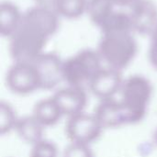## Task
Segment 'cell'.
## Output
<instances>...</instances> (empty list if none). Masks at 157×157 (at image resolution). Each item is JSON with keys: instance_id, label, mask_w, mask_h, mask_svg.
<instances>
[{"instance_id": "9c48e42d", "label": "cell", "mask_w": 157, "mask_h": 157, "mask_svg": "<svg viewBox=\"0 0 157 157\" xmlns=\"http://www.w3.org/2000/svg\"><path fill=\"white\" fill-rule=\"evenodd\" d=\"M52 98L63 115L68 118L85 112L87 104V96L85 88L78 86H67L60 88L54 93Z\"/></svg>"}, {"instance_id": "4fadbf2b", "label": "cell", "mask_w": 157, "mask_h": 157, "mask_svg": "<svg viewBox=\"0 0 157 157\" xmlns=\"http://www.w3.org/2000/svg\"><path fill=\"white\" fill-rule=\"evenodd\" d=\"M24 12L10 1H3L0 4V34L10 38L21 26Z\"/></svg>"}, {"instance_id": "ac0fdd59", "label": "cell", "mask_w": 157, "mask_h": 157, "mask_svg": "<svg viewBox=\"0 0 157 157\" xmlns=\"http://www.w3.org/2000/svg\"><path fill=\"white\" fill-rule=\"evenodd\" d=\"M88 0H57L54 10L60 17L75 19L86 14Z\"/></svg>"}, {"instance_id": "30bf717a", "label": "cell", "mask_w": 157, "mask_h": 157, "mask_svg": "<svg viewBox=\"0 0 157 157\" xmlns=\"http://www.w3.org/2000/svg\"><path fill=\"white\" fill-rule=\"evenodd\" d=\"M94 115L103 129L119 128L131 124L125 109L115 98L100 100Z\"/></svg>"}, {"instance_id": "8fae6325", "label": "cell", "mask_w": 157, "mask_h": 157, "mask_svg": "<svg viewBox=\"0 0 157 157\" xmlns=\"http://www.w3.org/2000/svg\"><path fill=\"white\" fill-rule=\"evenodd\" d=\"M133 32L150 35L157 25V6L153 0H140L129 12Z\"/></svg>"}, {"instance_id": "ba28073f", "label": "cell", "mask_w": 157, "mask_h": 157, "mask_svg": "<svg viewBox=\"0 0 157 157\" xmlns=\"http://www.w3.org/2000/svg\"><path fill=\"white\" fill-rule=\"evenodd\" d=\"M32 63L39 73L41 89H52L63 81V61L57 54L44 52Z\"/></svg>"}, {"instance_id": "52a82bcc", "label": "cell", "mask_w": 157, "mask_h": 157, "mask_svg": "<svg viewBox=\"0 0 157 157\" xmlns=\"http://www.w3.org/2000/svg\"><path fill=\"white\" fill-rule=\"evenodd\" d=\"M123 81L121 71L106 66L97 73L88 87L94 96L104 100L119 95Z\"/></svg>"}, {"instance_id": "603a6c76", "label": "cell", "mask_w": 157, "mask_h": 157, "mask_svg": "<svg viewBox=\"0 0 157 157\" xmlns=\"http://www.w3.org/2000/svg\"><path fill=\"white\" fill-rule=\"evenodd\" d=\"M116 6H121V7H132L134 6L136 3H138L140 0H113Z\"/></svg>"}, {"instance_id": "7a4b0ae2", "label": "cell", "mask_w": 157, "mask_h": 157, "mask_svg": "<svg viewBox=\"0 0 157 157\" xmlns=\"http://www.w3.org/2000/svg\"><path fill=\"white\" fill-rule=\"evenodd\" d=\"M49 39L41 29L23 20L19 29L9 38L10 56L14 62L32 63L44 52Z\"/></svg>"}, {"instance_id": "2e32d148", "label": "cell", "mask_w": 157, "mask_h": 157, "mask_svg": "<svg viewBox=\"0 0 157 157\" xmlns=\"http://www.w3.org/2000/svg\"><path fill=\"white\" fill-rule=\"evenodd\" d=\"M102 35L132 33V23L129 13L115 10L99 27Z\"/></svg>"}, {"instance_id": "44dd1931", "label": "cell", "mask_w": 157, "mask_h": 157, "mask_svg": "<svg viewBox=\"0 0 157 157\" xmlns=\"http://www.w3.org/2000/svg\"><path fill=\"white\" fill-rule=\"evenodd\" d=\"M63 157H94V154L88 144L70 143L64 148Z\"/></svg>"}, {"instance_id": "3957f363", "label": "cell", "mask_w": 157, "mask_h": 157, "mask_svg": "<svg viewBox=\"0 0 157 157\" xmlns=\"http://www.w3.org/2000/svg\"><path fill=\"white\" fill-rule=\"evenodd\" d=\"M98 52L108 67L122 71L134 60L138 44L132 33L102 35Z\"/></svg>"}, {"instance_id": "ffe728a7", "label": "cell", "mask_w": 157, "mask_h": 157, "mask_svg": "<svg viewBox=\"0 0 157 157\" xmlns=\"http://www.w3.org/2000/svg\"><path fill=\"white\" fill-rule=\"evenodd\" d=\"M29 157H58V150L52 142L42 140L32 145Z\"/></svg>"}, {"instance_id": "7402d4cb", "label": "cell", "mask_w": 157, "mask_h": 157, "mask_svg": "<svg viewBox=\"0 0 157 157\" xmlns=\"http://www.w3.org/2000/svg\"><path fill=\"white\" fill-rule=\"evenodd\" d=\"M150 36V48L149 52H157V25L151 32Z\"/></svg>"}, {"instance_id": "e0dca14e", "label": "cell", "mask_w": 157, "mask_h": 157, "mask_svg": "<svg viewBox=\"0 0 157 157\" xmlns=\"http://www.w3.org/2000/svg\"><path fill=\"white\" fill-rule=\"evenodd\" d=\"M113 0H88L86 14L93 24L98 28L115 11Z\"/></svg>"}, {"instance_id": "5b68a950", "label": "cell", "mask_w": 157, "mask_h": 157, "mask_svg": "<svg viewBox=\"0 0 157 157\" xmlns=\"http://www.w3.org/2000/svg\"><path fill=\"white\" fill-rule=\"evenodd\" d=\"M6 83L9 90L17 95H28L41 89L39 73L32 63L14 62L6 72Z\"/></svg>"}, {"instance_id": "cb8c5ba5", "label": "cell", "mask_w": 157, "mask_h": 157, "mask_svg": "<svg viewBox=\"0 0 157 157\" xmlns=\"http://www.w3.org/2000/svg\"><path fill=\"white\" fill-rule=\"evenodd\" d=\"M35 5L37 6H47V7H52L54 9V6L57 2V0H33Z\"/></svg>"}, {"instance_id": "d4e9b609", "label": "cell", "mask_w": 157, "mask_h": 157, "mask_svg": "<svg viewBox=\"0 0 157 157\" xmlns=\"http://www.w3.org/2000/svg\"><path fill=\"white\" fill-rule=\"evenodd\" d=\"M154 143H155V144L157 146V129L155 130V133H154Z\"/></svg>"}, {"instance_id": "277c9868", "label": "cell", "mask_w": 157, "mask_h": 157, "mask_svg": "<svg viewBox=\"0 0 157 157\" xmlns=\"http://www.w3.org/2000/svg\"><path fill=\"white\" fill-rule=\"evenodd\" d=\"M97 50L85 49L63 61V81L67 86L85 88L103 67Z\"/></svg>"}, {"instance_id": "6da1fadb", "label": "cell", "mask_w": 157, "mask_h": 157, "mask_svg": "<svg viewBox=\"0 0 157 157\" xmlns=\"http://www.w3.org/2000/svg\"><path fill=\"white\" fill-rule=\"evenodd\" d=\"M120 102L125 109L131 124L143 121L153 95V85L148 78L133 75L124 79L121 86Z\"/></svg>"}, {"instance_id": "d6986e66", "label": "cell", "mask_w": 157, "mask_h": 157, "mask_svg": "<svg viewBox=\"0 0 157 157\" xmlns=\"http://www.w3.org/2000/svg\"><path fill=\"white\" fill-rule=\"evenodd\" d=\"M18 119L12 106L2 101L0 104V132L2 135L16 129Z\"/></svg>"}, {"instance_id": "8992f818", "label": "cell", "mask_w": 157, "mask_h": 157, "mask_svg": "<svg viewBox=\"0 0 157 157\" xmlns=\"http://www.w3.org/2000/svg\"><path fill=\"white\" fill-rule=\"evenodd\" d=\"M103 130L96 116L86 112L69 117L65 124V135L70 143L88 145L100 137Z\"/></svg>"}, {"instance_id": "5bb4252c", "label": "cell", "mask_w": 157, "mask_h": 157, "mask_svg": "<svg viewBox=\"0 0 157 157\" xmlns=\"http://www.w3.org/2000/svg\"><path fill=\"white\" fill-rule=\"evenodd\" d=\"M44 129L45 127L31 115L18 119L15 131L24 142L34 145L44 140Z\"/></svg>"}, {"instance_id": "9a60e30c", "label": "cell", "mask_w": 157, "mask_h": 157, "mask_svg": "<svg viewBox=\"0 0 157 157\" xmlns=\"http://www.w3.org/2000/svg\"><path fill=\"white\" fill-rule=\"evenodd\" d=\"M32 115L44 127L55 125L63 116L52 97L37 102L33 108Z\"/></svg>"}, {"instance_id": "7c38bea8", "label": "cell", "mask_w": 157, "mask_h": 157, "mask_svg": "<svg viewBox=\"0 0 157 157\" xmlns=\"http://www.w3.org/2000/svg\"><path fill=\"white\" fill-rule=\"evenodd\" d=\"M57 12L47 6L35 5L24 12L23 20L41 29L48 37L53 36L59 29L60 21Z\"/></svg>"}]
</instances>
